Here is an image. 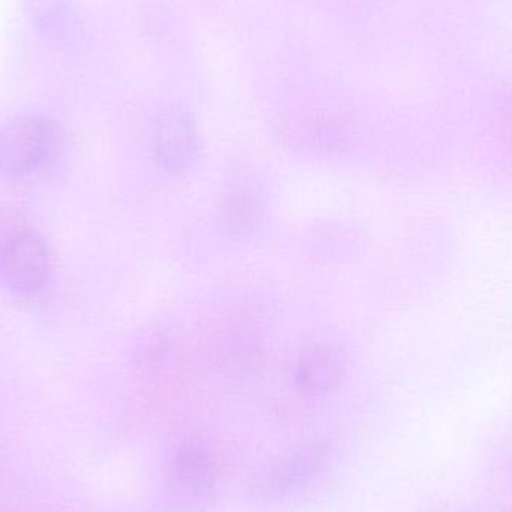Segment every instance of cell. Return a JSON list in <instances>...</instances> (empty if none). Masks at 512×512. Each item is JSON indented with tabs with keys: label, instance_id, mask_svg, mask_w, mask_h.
I'll return each mask as SVG.
<instances>
[{
	"label": "cell",
	"instance_id": "obj_3",
	"mask_svg": "<svg viewBox=\"0 0 512 512\" xmlns=\"http://www.w3.org/2000/svg\"><path fill=\"white\" fill-rule=\"evenodd\" d=\"M216 489L212 459L198 448H180L167 475L168 501L176 510L194 511L206 507Z\"/></svg>",
	"mask_w": 512,
	"mask_h": 512
},
{
	"label": "cell",
	"instance_id": "obj_2",
	"mask_svg": "<svg viewBox=\"0 0 512 512\" xmlns=\"http://www.w3.org/2000/svg\"><path fill=\"white\" fill-rule=\"evenodd\" d=\"M50 249L41 236L26 228H15L0 243V280L21 297H35L50 282Z\"/></svg>",
	"mask_w": 512,
	"mask_h": 512
},
{
	"label": "cell",
	"instance_id": "obj_1",
	"mask_svg": "<svg viewBox=\"0 0 512 512\" xmlns=\"http://www.w3.org/2000/svg\"><path fill=\"white\" fill-rule=\"evenodd\" d=\"M56 125L39 114H21L0 126V171L9 176L33 173L53 155Z\"/></svg>",
	"mask_w": 512,
	"mask_h": 512
},
{
	"label": "cell",
	"instance_id": "obj_4",
	"mask_svg": "<svg viewBox=\"0 0 512 512\" xmlns=\"http://www.w3.org/2000/svg\"><path fill=\"white\" fill-rule=\"evenodd\" d=\"M325 448L319 444L297 445L289 448L265 472L259 490L268 498L279 499L297 492L321 472Z\"/></svg>",
	"mask_w": 512,
	"mask_h": 512
}]
</instances>
